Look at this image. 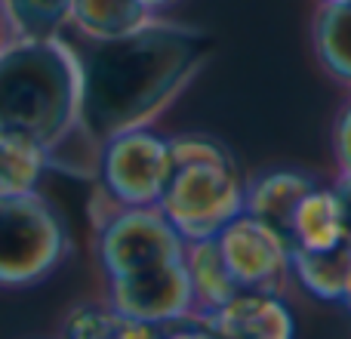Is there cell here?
<instances>
[{"instance_id":"6da1fadb","label":"cell","mask_w":351,"mask_h":339,"mask_svg":"<svg viewBox=\"0 0 351 339\" xmlns=\"http://www.w3.org/2000/svg\"><path fill=\"white\" fill-rule=\"evenodd\" d=\"M71 47L80 68V133L99 148L114 133L152 127L206 65L213 37L154 19L117 40Z\"/></svg>"},{"instance_id":"7a4b0ae2","label":"cell","mask_w":351,"mask_h":339,"mask_svg":"<svg viewBox=\"0 0 351 339\" xmlns=\"http://www.w3.org/2000/svg\"><path fill=\"white\" fill-rule=\"evenodd\" d=\"M0 130L56 158L80 133V68L65 34L16 37L0 53Z\"/></svg>"},{"instance_id":"3957f363","label":"cell","mask_w":351,"mask_h":339,"mask_svg":"<svg viewBox=\"0 0 351 339\" xmlns=\"http://www.w3.org/2000/svg\"><path fill=\"white\" fill-rule=\"evenodd\" d=\"M173 173L158 210L170 219L182 241L216 237L243 213V179L228 145L204 133L170 136Z\"/></svg>"},{"instance_id":"277c9868","label":"cell","mask_w":351,"mask_h":339,"mask_svg":"<svg viewBox=\"0 0 351 339\" xmlns=\"http://www.w3.org/2000/svg\"><path fill=\"white\" fill-rule=\"evenodd\" d=\"M74 250L62 210L40 191L0 198V290H31Z\"/></svg>"},{"instance_id":"5b68a950","label":"cell","mask_w":351,"mask_h":339,"mask_svg":"<svg viewBox=\"0 0 351 339\" xmlns=\"http://www.w3.org/2000/svg\"><path fill=\"white\" fill-rule=\"evenodd\" d=\"M96 259L105 281L185 259V241L158 207H123L99 194Z\"/></svg>"},{"instance_id":"8992f818","label":"cell","mask_w":351,"mask_h":339,"mask_svg":"<svg viewBox=\"0 0 351 339\" xmlns=\"http://www.w3.org/2000/svg\"><path fill=\"white\" fill-rule=\"evenodd\" d=\"M173 173L170 136L152 127L114 133L96 148L99 194L123 207H158Z\"/></svg>"},{"instance_id":"52a82bcc","label":"cell","mask_w":351,"mask_h":339,"mask_svg":"<svg viewBox=\"0 0 351 339\" xmlns=\"http://www.w3.org/2000/svg\"><path fill=\"white\" fill-rule=\"evenodd\" d=\"M216 247L241 290H262L290 268V241L250 213L234 216L219 231Z\"/></svg>"},{"instance_id":"ba28073f","label":"cell","mask_w":351,"mask_h":339,"mask_svg":"<svg viewBox=\"0 0 351 339\" xmlns=\"http://www.w3.org/2000/svg\"><path fill=\"white\" fill-rule=\"evenodd\" d=\"M105 299L123 315L139 318L148 324H173L191 312V281H188L185 259L167 262L152 272L130 274V278L105 281Z\"/></svg>"},{"instance_id":"9c48e42d","label":"cell","mask_w":351,"mask_h":339,"mask_svg":"<svg viewBox=\"0 0 351 339\" xmlns=\"http://www.w3.org/2000/svg\"><path fill=\"white\" fill-rule=\"evenodd\" d=\"M216 339H293L296 321L280 299L259 290H241L204 318Z\"/></svg>"},{"instance_id":"30bf717a","label":"cell","mask_w":351,"mask_h":339,"mask_svg":"<svg viewBox=\"0 0 351 339\" xmlns=\"http://www.w3.org/2000/svg\"><path fill=\"white\" fill-rule=\"evenodd\" d=\"M315 185L317 182L308 173H299V170H268L243 188V213L262 219L265 225H271L278 235H284L290 241L293 213H296L299 200Z\"/></svg>"},{"instance_id":"8fae6325","label":"cell","mask_w":351,"mask_h":339,"mask_svg":"<svg viewBox=\"0 0 351 339\" xmlns=\"http://www.w3.org/2000/svg\"><path fill=\"white\" fill-rule=\"evenodd\" d=\"M346 241V213L336 188L315 185L293 213V250H333Z\"/></svg>"},{"instance_id":"7c38bea8","label":"cell","mask_w":351,"mask_h":339,"mask_svg":"<svg viewBox=\"0 0 351 339\" xmlns=\"http://www.w3.org/2000/svg\"><path fill=\"white\" fill-rule=\"evenodd\" d=\"M148 22H154V12L142 0H71L68 12V28L84 40H117Z\"/></svg>"},{"instance_id":"4fadbf2b","label":"cell","mask_w":351,"mask_h":339,"mask_svg":"<svg viewBox=\"0 0 351 339\" xmlns=\"http://www.w3.org/2000/svg\"><path fill=\"white\" fill-rule=\"evenodd\" d=\"M56 339H160V327L123 315L108 299H86L65 312Z\"/></svg>"},{"instance_id":"5bb4252c","label":"cell","mask_w":351,"mask_h":339,"mask_svg":"<svg viewBox=\"0 0 351 339\" xmlns=\"http://www.w3.org/2000/svg\"><path fill=\"white\" fill-rule=\"evenodd\" d=\"M185 268L188 281H191V309H197L204 318L222 309L234 293H241V287L234 284V278L225 268L216 237L185 244Z\"/></svg>"},{"instance_id":"9a60e30c","label":"cell","mask_w":351,"mask_h":339,"mask_svg":"<svg viewBox=\"0 0 351 339\" xmlns=\"http://www.w3.org/2000/svg\"><path fill=\"white\" fill-rule=\"evenodd\" d=\"M290 268L302 281L305 290H311L321 299H346L348 281H351V244L342 241L333 250H293Z\"/></svg>"},{"instance_id":"2e32d148","label":"cell","mask_w":351,"mask_h":339,"mask_svg":"<svg viewBox=\"0 0 351 339\" xmlns=\"http://www.w3.org/2000/svg\"><path fill=\"white\" fill-rule=\"evenodd\" d=\"M49 170V158L34 142L0 130V198L40 191V179Z\"/></svg>"},{"instance_id":"e0dca14e","label":"cell","mask_w":351,"mask_h":339,"mask_svg":"<svg viewBox=\"0 0 351 339\" xmlns=\"http://www.w3.org/2000/svg\"><path fill=\"white\" fill-rule=\"evenodd\" d=\"M315 53L342 84H351V3H324L315 19Z\"/></svg>"},{"instance_id":"ac0fdd59","label":"cell","mask_w":351,"mask_h":339,"mask_svg":"<svg viewBox=\"0 0 351 339\" xmlns=\"http://www.w3.org/2000/svg\"><path fill=\"white\" fill-rule=\"evenodd\" d=\"M19 37L65 34L71 0H3Z\"/></svg>"},{"instance_id":"d6986e66","label":"cell","mask_w":351,"mask_h":339,"mask_svg":"<svg viewBox=\"0 0 351 339\" xmlns=\"http://www.w3.org/2000/svg\"><path fill=\"white\" fill-rule=\"evenodd\" d=\"M333 145H336V158H339L342 176H351V102L342 108L339 121H336Z\"/></svg>"},{"instance_id":"ffe728a7","label":"cell","mask_w":351,"mask_h":339,"mask_svg":"<svg viewBox=\"0 0 351 339\" xmlns=\"http://www.w3.org/2000/svg\"><path fill=\"white\" fill-rule=\"evenodd\" d=\"M160 339H216L210 334V327L206 324H164L160 327Z\"/></svg>"},{"instance_id":"44dd1931","label":"cell","mask_w":351,"mask_h":339,"mask_svg":"<svg viewBox=\"0 0 351 339\" xmlns=\"http://www.w3.org/2000/svg\"><path fill=\"white\" fill-rule=\"evenodd\" d=\"M16 37H19V31H16V25H12V19H10V10H6V3L0 0V53H3Z\"/></svg>"},{"instance_id":"7402d4cb","label":"cell","mask_w":351,"mask_h":339,"mask_svg":"<svg viewBox=\"0 0 351 339\" xmlns=\"http://www.w3.org/2000/svg\"><path fill=\"white\" fill-rule=\"evenodd\" d=\"M342 198V213H346V241L351 244V176H342V182L336 185Z\"/></svg>"},{"instance_id":"603a6c76","label":"cell","mask_w":351,"mask_h":339,"mask_svg":"<svg viewBox=\"0 0 351 339\" xmlns=\"http://www.w3.org/2000/svg\"><path fill=\"white\" fill-rule=\"evenodd\" d=\"M142 3H145V6H148V10H152V12H154V16H158V12H160V10H167V6H173V3H176V0H142Z\"/></svg>"},{"instance_id":"cb8c5ba5","label":"cell","mask_w":351,"mask_h":339,"mask_svg":"<svg viewBox=\"0 0 351 339\" xmlns=\"http://www.w3.org/2000/svg\"><path fill=\"white\" fill-rule=\"evenodd\" d=\"M342 303H346L348 309H351V281H348V290H346V299H342Z\"/></svg>"},{"instance_id":"d4e9b609","label":"cell","mask_w":351,"mask_h":339,"mask_svg":"<svg viewBox=\"0 0 351 339\" xmlns=\"http://www.w3.org/2000/svg\"><path fill=\"white\" fill-rule=\"evenodd\" d=\"M324 3H351V0H324Z\"/></svg>"}]
</instances>
